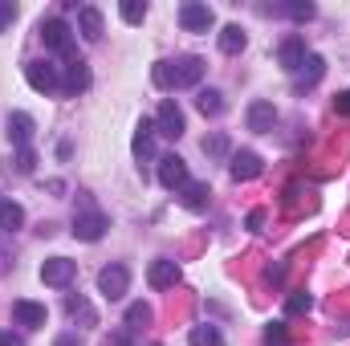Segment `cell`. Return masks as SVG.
Returning a JSON list of instances; mask_svg holds the SVG:
<instances>
[{"mask_svg":"<svg viewBox=\"0 0 350 346\" xmlns=\"http://www.w3.org/2000/svg\"><path fill=\"white\" fill-rule=\"evenodd\" d=\"M204 70H208V62L187 53V57H175V62H155L151 78H155L159 90H187V86H200Z\"/></svg>","mask_w":350,"mask_h":346,"instance_id":"1","label":"cell"},{"mask_svg":"<svg viewBox=\"0 0 350 346\" xmlns=\"http://www.w3.org/2000/svg\"><path fill=\"white\" fill-rule=\"evenodd\" d=\"M25 82L37 90V94H57L62 90V74H57L53 62L37 57V62H25Z\"/></svg>","mask_w":350,"mask_h":346,"instance_id":"2","label":"cell"},{"mask_svg":"<svg viewBox=\"0 0 350 346\" xmlns=\"http://www.w3.org/2000/svg\"><path fill=\"white\" fill-rule=\"evenodd\" d=\"M179 25H183V33H208L216 25V12L204 0H183L179 4Z\"/></svg>","mask_w":350,"mask_h":346,"instance_id":"3","label":"cell"},{"mask_svg":"<svg viewBox=\"0 0 350 346\" xmlns=\"http://www.w3.org/2000/svg\"><path fill=\"white\" fill-rule=\"evenodd\" d=\"M41 41H45V49H53V53H74V29L62 21V16H49V21H41Z\"/></svg>","mask_w":350,"mask_h":346,"instance_id":"4","label":"cell"},{"mask_svg":"<svg viewBox=\"0 0 350 346\" xmlns=\"http://www.w3.org/2000/svg\"><path fill=\"white\" fill-rule=\"evenodd\" d=\"M183 131H187L183 110L175 106L172 98H163L159 110H155V135H163V139H183Z\"/></svg>","mask_w":350,"mask_h":346,"instance_id":"5","label":"cell"},{"mask_svg":"<svg viewBox=\"0 0 350 346\" xmlns=\"http://www.w3.org/2000/svg\"><path fill=\"white\" fill-rule=\"evenodd\" d=\"M126 289H131V273H126V265H106V269L98 273V293H102L106 302H118Z\"/></svg>","mask_w":350,"mask_h":346,"instance_id":"6","label":"cell"},{"mask_svg":"<svg viewBox=\"0 0 350 346\" xmlns=\"http://www.w3.org/2000/svg\"><path fill=\"white\" fill-rule=\"evenodd\" d=\"M74 273H78V261H70V257H49L41 265V281L53 285V289H66L74 281Z\"/></svg>","mask_w":350,"mask_h":346,"instance_id":"7","label":"cell"},{"mask_svg":"<svg viewBox=\"0 0 350 346\" xmlns=\"http://www.w3.org/2000/svg\"><path fill=\"white\" fill-rule=\"evenodd\" d=\"M106 228H110L106 212H78V216H74V237H78V241H86V245L102 241V232H106Z\"/></svg>","mask_w":350,"mask_h":346,"instance_id":"8","label":"cell"},{"mask_svg":"<svg viewBox=\"0 0 350 346\" xmlns=\"http://www.w3.org/2000/svg\"><path fill=\"white\" fill-rule=\"evenodd\" d=\"M265 172L261 155L257 151H232V159H228V175L237 179V183H249V179H257Z\"/></svg>","mask_w":350,"mask_h":346,"instance_id":"9","label":"cell"},{"mask_svg":"<svg viewBox=\"0 0 350 346\" xmlns=\"http://www.w3.org/2000/svg\"><path fill=\"white\" fill-rule=\"evenodd\" d=\"M33 135H37V122H33V114H25V110H12V114H8V143H12L16 151H25V147L33 143Z\"/></svg>","mask_w":350,"mask_h":346,"instance_id":"10","label":"cell"},{"mask_svg":"<svg viewBox=\"0 0 350 346\" xmlns=\"http://www.w3.org/2000/svg\"><path fill=\"white\" fill-rule=\"evenodd\" d=\"M306 57H310V53H306V37H297V33L277 45V62H281V70H289V74H297Z\"/></svg>","mask_w":350,"mask_h":346,"instance_id":"11","label":"cell"},{"mask_svg":"<svg viewBox=\"0 0 350 346\" xmlns=\"http://www.w3.org/2000/svg\"><path fill=\"white\" fill-rule=\"evenodd\" d=\"M12 318H16V326H25V330H41L45 322H49V310L41 306V302H12Z\"/></svg>","mask_w":350,"mask_h":346,"instance_id":"12","label":"cell"},{"mask_svg":"<svg viewBox=\"0 0 350 346\" xmlns=\"http://www.w3.org/2000/svg\"><path fill=\"white\" fill-rule=\"evenodd\" d=\"M159 183H163L167 191H183V187H187V163H183L179 155H163V159H159Z\"/></svg>","mask_w":350,"mask_h":346,"instance_id":"13","label":"cell"},{"mask_svg":"<svg viewBox=\"0 0 350 346\" xmlns=\"http://www.w3.org/2000/svg\"><path fill=\"white\" fill-rule=\"evenodd\" d=\"M147 285H151V289H175V285H179V265H175V261H151V265H147Z\"/></svg>","mask_w":350,"mask_h":346,"instance_id":"14","label":"cell"},{"mask_svg":"<svg viewBox=\"0 0 350 346\" xmlns=\"http://www.w3.org/2000/svg\"><path fill=\"white\" fill-rule=\"evenodd\" d=\"M245 122H249V131H257V135H269L273 127H277V110H273V102H253L249 110H245Z\"/></svg>","mask_w":350,"mask_h":346,"instance_id":"15","label":"cell"},{"mask_svg":"<svg viewBox=\"0 0 350 346\" xmlns=\"http://www.w3.org/2000/svg\"><path fill=\"white\" fill-rule=\"evenodd\" d=\"M179 204H183L187 212H204V208L212 204V187H208L204 179H187V187L179 191Z\"/></svg>","mask_w":350,"mask_h":346,"instance_id":"16","label":"cell"},{"mask_svg":"<svg viewBox=\"0 0 350 346\" xmlns=\"http://www.w3.org/2000/svg\"><path fill=\"white\" fill-rule=\"evenodd\" d=\"M82 90H90V66H86V62H70V66H66V74H62V94L78 98Z\"/></svg>","mask_w":350,"mask_h":346,"instance_id":"17","label":"cell"},{"mask_svg":"<svg viewBox=\"0 0 350 346\" xmlns=\"http://www.w3.org/2000/svg\"><path fill=\"white\" fill-rule=\"evenodd\" d=\"M322 74H326V57H318V53H310L306 62H301V70H297V90H310L322 82Z\"/></svg>","mask_w":350,"mask_h":346,"instance_id":"18","label":"cell"},{"mask_svg":"<svg viewBox=\"0 0 350 346\" xmlns=\"http://www.w3.org/2000/svg\"><path fill=\"white\" fill-rule=\"evenodd\" d=\"M16 228H25V208L16 200L0 196V232H16Z\"/></svg>","mask_w":350,"mask_h":346,"instance_id":"19","label":"cell"},{"mask_svg":"<svg viewBox=\"0 0 350 346\" xmlns=\"http://www.w3.org/2000/svg\"><path fill=\"white\" fill-rule=\"evenodd\" d=\"M78 33L86 37V41H102V12L86 4V8H78Z\"/></svg>","mask_w":350,"mask_h":346,"instance_id":"20","label":"cell"},{"mask_svg":"<svg viewBox=\"0 0 350 346\" xmlns=\"http://www.w3.org/2000/svg\"><path fill=\"white\" fill-rule=\"evenodd\" d=\"M245 45H249V33H245L241 25H224V29H220V53L237 57V53H241Z\"/></svg>","mask_w":350,"mask_h":346,"instance_id":"21","label":"cell"},{"mask_svg":"<svg viewBox=\"0 0 350 346\" xmlns=\"http://www.w3.org/2000/svg\"><path fill=\"white\" fill-rule=\"evenodd\" d=\"M131 151H135V159H151V151H155V122H147V118L139 122Z\"/></svg>","mask_w":350,"mask_h":346,"instance_id":"22","label":"cell"},{"mask_svg":"<svg viewBox=\"0 0 350 346\" xmlns=\"http://www.w3.org/2000/svg\"><path fill=\"white\" fill-rule=\"evenodd\" d=\"M196 110H200L204 118L224 114V94H220V90H200V94H196Z\"/></svg>","mask_w":350,"mask_h":346,"instance_id":"23","label":"cell"},{"mask_svg":"<svg viewBox=\"0 0 350 346\" xmlns=\"http://www.w3.org/2000/svg\"><path fill=\"white\" fill-rule=\"evenodd\" d=\"M66 314H70L74 322L82 318L86 326H98V314H94V306H90L86 297H74V293H70V297H66Z\"/></svg>","mask_w":350,"mask_h":346,"instance_id":"24","label":"cell"},{"mask_svg":"<svg viewBox=\"0 0 350 346\" xmlns=\"http://www.w3.org/2000/svg\"><path fill=\"white\" fill-rule=\"evenodd\" d=\"M151 306L147 302H131L126 306V330H143V326H151Z\"/></svg>","mask_w":350,"mask_h":346,"instance_id":"25","label":"cell"},{"mask_svg":"<svg viewBox=\"0 0 350 346\" xmlns=\"http://www.w3.org/2000/svg\"><path fill=\"white\" fill-rule=\"evenodd\" d=\"M187 343L191 346H224V334L216 330V326H191V334H187Z\"/></svg>","mask_w":350,"mask_h":346,"instance_id":"26","label":"cell"},{"mask_svg":"<svg viewBox=\"0 0 350 346\" xmlns=\"http://www.w3.org/2000/svg\"><path fill=\"white\" fill-rule=\"evenodd\" d=\"M310 310H314V297H310L306 289H297V293H289V297H285V314H289V318L310 314Z\"/></svg>","mask_w":350,"mask_h":346,"instance_id":"27","label":"cell"},{"mask_svg":"<svg viewBox=\"0 0 350 346\" xmlns=\"http://www.w3.org/2000/svg\"><path fill=\"white\" fill-rule=\"evenodd\" d=\"M118 12H122L126 25H143V21H147V4H143V0H122Z\"/></svg>","mask_w":350,"mask_h":346,"instance_id":"28","label":"cell"},{"mask_svg":"<svg viewBox=\"0 0 350 346\" xmlns=\"http://www.w3.org/2000/svg\"><path fill=\"white\" fill-rule=\"evenodd\" d=\"M204 155H208V159H224V155H228V135L216 131L212 139H204Z\"/></svg>","mask_w":350,"mask_h":346,"instance_id":"29","label":"cell"},{"mask_svg":"<svg viewBox=\"0 0 350 346\" xmlns=\"http://www.w3.org/2000/svg\"><path fill=\"white\" fill-rule=\"evenodd\" d=\"M285 12H289L293 21H314V16H318V8H314L310 0H293V4H285Z\"/></svg>","mask_w":350,"mask_h":346,"instance_id":"30","label":"cell"},{"mask_svg":"<svg viewBox=\"0 0 350 346\" xmlns=\"http://www.w3.org/2000/svg\"><path fill=\"white\" fill-rule=\"evenodd\" d=\"M289 343V330H285V322H273L269 330H265V346H285Z\"/></svg>","mask_w":350,"mask_h":346,"instance_id":"31","label":"cell"},{"mask_svg":"<svg viewBox=\"0 0 350 346\" xmlns=\"http://www.w3.org/2000/svg\"><path fill=\"white\" fill-rule=\"evenodd\" d=\"M33 168H37V151H33V147L16 151V172H21V175H33Z\"/></svg>","mask_w":350,"mask_h":346,"instance_id":"32","label":"cell"},{"mask_svg":"<svg viewBox=\"0 0 350 346\" xmlns=\"http://www.w3.org/2000/svg\"><path fill=\"white\" fill-rule=\"evenodd\" d=\"M12 21H16V4H12V0H0V33H4Z\"/></svg>","mask_w":350,"mask_h":346,"instance_id":"33","label":"cell"},{"mask_svg":"<svg viewBox=\"0 0 350 346\" xmlns=\"http://www.w3.org/2000/svg\"><path fill=\"white\" fill-rule=\"evenodd\" d=\"M334 110H338L342 118H350V90H342V94L334 98Z\"/></svg>","mask_w":350,"mask_h":346,"instance_id":"34","label":"cell"},{"mask_svg":"<svg viewBox=\"0 0 350 346\" xmlns=\"http://www.w3.org/2000/svg\"><path fill=\"white\" fill-rule=\"evenodd\" d=\"M106 346H135V343H131V330H118V334H110V338H106Z\"/></svg>","mask_w":350,"mask_h":346,"instance_id":"35","label":"cell"},{"mask_svg":"<svg viewBox=\"0 0 350 346\" xmlns=\"http://www.w3.org/2000/svg\"><path fill=\"white\" fill-rule=\"evenodd\" d=\"M0 346H25V338L12 334V330H4V334H0Z\"/></svg>","mask_w":350,"mask_h":346,"instance_id":"36","label":"cell"},{"mask_svg":"<svg viewBox=\"0 0 350 346\" xmlns=\"http://www.w3.org/2000/svg\"><path fill=\"white\" fill-rule=\"evenodd\" d=\"M53 346H86V343H82L78 334H57V343H53Z\"/></svg>","mask_w":350,"mask_h":346,"instance_id":"37","label":"cell"},{"mask_svg":"<svg viewBox=\"0 0 350 346\" xmlns=\"http://www.w3.org/2000/svg\"><path fill=\"white\" fill-rule=\"evenodd\" d=\"M261 224H265V212H261V208H257V212H249V228H253V232H261Z\"/></svg>","mask_w":350,"mask_h":346,"instance_id":"38","label":"cell"}]
</instances>
